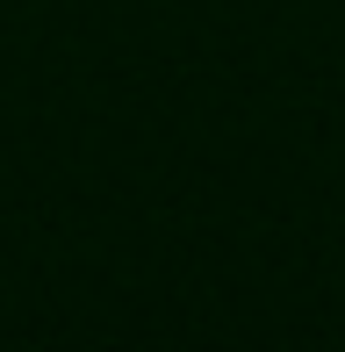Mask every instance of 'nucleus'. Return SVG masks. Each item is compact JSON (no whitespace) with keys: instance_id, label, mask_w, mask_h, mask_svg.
<instances>
[]
</instances>
